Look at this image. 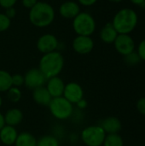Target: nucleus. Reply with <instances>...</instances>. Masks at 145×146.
I'll return each mask as SVG.
<instances>
[{
    "instance_id": "obj_1",
    "label": "nucleus",
    "mask_w": 145,
    "mask_h": 146,
    "mask_svg": "<svg viewBox=\"0 0 145 146\" xmlns=\"http://www.w3.org/2000/svg\"><path fill=\"white\" fill-rule=\"evenodd\" d=\"M55 19L53 7L45 2H38L29 12V20L38 27H45L50 25Z\"/></svg>"
},
{
    "instance_id": "obj_2",
    "label": "nucleus",
    "mask_w": 145,
    "mask_h": 146,
    "mask_svg": "<svg viewBox=\"0 0 145 146\" xmlns=\"http://www.w3.org/2000/svg\"><path fill=\"white\" fill-rule=\"evenodd\" d=\"M64 59L58 51H52L44 54L39 62V70L44 74L46 79L57 76L62 70Z\"/></svg>"
},
{
    "instance_id": "obj_3",
    "label": "nucleus",
    "mask_w": 145,
    "mask_h": 146,
    "mask_svg": "<svg viewBox=\"0 0 145 146\" xmlns=\"http://www.w3.org/2000/svg\"><path fill=\"white\" fill-rule=\"evenodd\" d=\"M138 23V15L132 9H121L114 17L113 26L119 34H128L134 30Z\"/></svg>"
},
{
    "instance_id": "obj_4",
    "label": "nucleus",
    "mask_w": 145,
    "mask_h": 146,
    "mask_svg": "<svg viewBox=\"0 0 145 146\" xmlns=\"http://www.w3.org/2000/svg\"><path fill=\"white\" fill-rule=\"evenodd\" d=\"M73 28L78 35L91 36L96 29V22L91 15L80 12L73 18Z\"/></svg>"
},
{
    "instance_id": "obj_5",
    "label": "nucleus",
    "mask_w": 145,
    "mask_h": 146,
    "mask_svg": "<svg viewBox=\"0 0 145 146\" xmlns=\"http://www.w3.org/2000/svg\"><path fill=\"white\" fill-rule=\"evenodd\" d=\"M51 114L57 119L66 120L69 118L73 113L72 104L65 98H53L49 104Z\"/></svg>"
},
{
    "instance_id": "obj_6",
    "label": "nucleus",
    "mask_w": 145,
    "mask_h": 146,
    "mask_svg": "<svg viewBox=\"0 0 145 146\" xmlns=\"http://www.w3.org/2000/svg\"><path fill=\"white\" fill-rule=\"evenodd\" d=\"M105 132L100 126H91L83 130L81 138L88 146H101L105 139Z\"/></svg>"
},
{
    "instance_id": "obj_7",
    "label": "nucleus",
    "mask_w": 145,
    "mask_h": 146,
    "mask_svg": "<svg viewBox=\"0 0 145 146\" xmlns=\"http://www.w3.org/2000/svg\"><path fill=\"white\" fill-rule=\"evenodd\" d=\"M114 43L116 50L123 56H126L134 51L135 43L129 34H118Z\"/></svg>"
},
{
    "instance_id": "obj_8",
    "label": "nucleus",
    "mask_w": 145,
    "mask_h": 146,
    "mask_svg": "<svg viewBox=\"0 0 145 146\" xmlns=\"http://www.w3.org/2000/svg\"><path fill=\"white\" fill-rule=\"evenodd\" d=\"M46 77L38 68L30 69L24 77V84L29 89H35L43 85L46 81Z\"/></svg>"
},
{
    "instance_id": "obj_9",
    "label": "nucleus",
    "mask_w": 145,
    "mask_h": 146,
    "mask_svg": "<svg viewBox=\"0 0 145 146\" xmlns=\"http://www.w3.org/2000/svg\"><path fill=\"white\" fill-rule=\"evenodd\" d=\"M57 47H58V40L55 35L50 33L42 35L38 39L37 42L38 50L44 54L56 51Z\"/></svg>"
},
{
    "instance_id": "obj_10",
    "label": "nucleus",
    "mask_w": 145,
    "mask_h": 146,
    "mask_svg": "<svg viewBox=\"0 0 145 146\" xmlns=\"http://www.w3.org/2000/svg\"><path fill=\"white\" fill-rule=\"evenodd\" d=\"M94 47V42L90 36L78 35L73 41V49L79 54H88Z\"/></svg>"
},
{
    "instance_id": "obj_11",
    "label": "nucleus",
    "mask_w": 145,
    "mask_h": 146,
    "mask_svg": "<svg viewBox=\"0 0 145 146\" xmlns=\"http://www.w3.org/2000/svg\"><path fill=\"white\" fill-rule=\"evenodd\" d=\"M63 95L64 98L71 104H78L81 99H83V89L77 83H68L65 86Z\"/></svg>"
},
{
    "instance_id": "obj_12",
    "label": "nucleus",
    "mask_w": 145,
    "mask_h": 146,
    "mask_svg": "<svg viewBox=\"0 0 145 146\" xmlns=\"http://www.w3.org/2000/svg\"><path fill=\"white\" fill-rule=\"evenodd\" d=\"M60 15L67 19H73L80 13L79 4L73 1H68L61 4L59 8Z\"/></svg>"
},
{
    "instance_id": "obj_13",
    "label": "nucleus",
    "mask_w": 145,
    "mask_h": 146,
    "mask_svg": "<svg viewBox=\"0 0 145 146\" xmlns=\"http://www.w3.org/2000/svg\"><path fill=\"white\" fill-rule=\"evenodd\" d=\"M46 88L52 98H59L63 95L65 85L62 79L56 76L49 80Z\"/></svg>"
},
{
    "instance_id": "obj_14",
    "label": "nucleus",
    "mask_w": 145,
    "mask_h": 146,
    "mask_svg": "<svg viewBox=\"0 0 145 146\" xmlns=\"http://www.w3.org/2000/svg\"><path fill=\"white\" fill-rule=\"evenodd\" d=\"M32 98L37 104L43 106H49L52 99V97L49 93L47 88L44 86L35 88L32 92Z\"/></svg>"
},
{
    "instance_id": "obj_15",
    "label": "nucleus",
    "mask_w": 145,
    "mask_h": 146,
    "mask_svg": "<svg viewBox=\"0 0 145 146\" xmlns=\"http://www.w3.org/2000/svg\"><path fill=\"white\" fill-rule=\"evenodd\" d=\"M17 136L18 134L15 127L7 125L0 130V140L6 145H11L15 144Z\"/></svg>"
},
{
    "instance_id": "obj_16",
    "label": "nucleus",
    "mask_w": 145,
    "mask_h": 146,
    "mask_svg": "<svg viewBox=\"0 0 145 146\" xmlns=\"http://www.w3.org/2000/svg\"><path fill=\"white\" fill-rule=\"evenodd\" d=\"M105 133L109 134L117 133L121 129V122L116 117H109L103 121L100 126Z\"/></svg>"
},
{
    "instance_id": "obj_17",
    "label": "nucleus",
    "mask_w": 145,
    "mask_h": 146,
    "mask_svg": "<svg viewBox=\"0 0 145 146\" xmlns=\"http://www.w3.org/2000/svg\"><path fill=\"white\" fill-rule=\"evenodd\" d=\"M118 33L114 27L112 23H107L100 32V38L101 39L107 44L114 43L115 38L118 36Z\"/></svg>"
},
{
    "instance_id": "obj_18",
    "label": "nucleus",
    "mask_w": 145,
    "mask_h": 146,
    "mask_svg": "<svg viewBox=\"0 0 145 146\" xmlns=\"http://www.w3.org/2000/svg\"><path fill=\"white\" fill-rule=\"evenodd\" d=\"M4 117V122L8 126L15 127L18 124H20L22 121L23 115L21 111L18 109H12L7 111Z\"/></svg>"
},
{
    "instance_id": "obj_19",
    "label": "nucleus",
    "mask_w": 145,
    "mask_h": 146,
    "mask_svg": "<svg viewBox=\"0 0 145 146\" xmlns=\"http://www.w3.org/2000/svg\"><path fill=\"white\" fill-rule=\"evenodd\" d=\"M15 144V146H36L37 141L31 133L25 132L17 136Z\"/></svg>"
},
{
    "instance_id": "obj_20",
    "label": "nucleus",
    "mask_w": 145,
    "mask_h": 146,
    "mask_svg": "<svg viewBox=\"0 0 145 146\" xmlns=\"http://www.w3.org/2000/svg\"><path fill=\"white\" fill-rule=\"evenodd\" d=\"M12 87V76L4 70H0V92L9 91Z\"/></svg>"
},
{
    "instance_id": "obj_21",
    "label": "nucleus",
    "mask_w": 145,
    "mask_h": 146,
    "mask_svg": "<svg viewBox=\"0 0 145 146\" xmlns=\"http://www.w3.org/2000/svg\"><path fill=\"white\" fill-rule=\"evenodd\" d=\"M104 146H123V140L122 138L118 135L117 133H112L109 134L107 137H105Z\"/></svg>"
},
{
    "instance_id": "obj_22",
    "label": "nucleus",
    "mask_w": 145,
    "mask_h": 146,
    "mask_svg": "<svg viewBox=\"0 0 145 146\" xmlns=\"http://www.w3.org/2000/svg\"><path fill=\"white\" fill-rule=\"evenodd\" d=\"M36 146H59V143L56 138L47 135L40 138Z\"/></svg>"
},
{
    "instance_id": "obj_23",
    "label": "nucleus",
    "mask_w": 145,
    "mask_h": 146,
    "mask_svg": "<svg viewBox=\"0 0 145 146\" xmlns=\"http://www.w3.org/2000/svg\"><path fill=\"white\" fill-rule=\"evenodd\" d=\"M140 61H141V58H140L139 55L138 54V52L133 51V52L125 56V62L129 65H136Z\"/></svg>"
},
{
    "instance_id": "obj_24",
    "label": "nucleus",
    "mask_w": 145,
    "mask_h": 146,
    "mask_svg": "<svg viewBox=\"0 0 145 146\" xmlns=\"http://www.w3.org/2000/svg\"><path fill=\"white\" fill-rule=\"evenodd\" d=\"M8 98L12 102H18L21 98V93L17 87H11L8 91Z\"/></svg>"
},
{
    "instance_id": "obj_25",
    "label": "nucleus",
    "mask_w": 145,
    "mask_h": 146,
    "mask_svg": "<svg viewBox=\"0 0 145 146\" xmlns=\"http://www.w3.org/2000/svg\"><path fill=\"white\" fill-rule=\"evenodd\" d=\"M11 24V20L5 15L0 13V32L6 31Z\"/></svg>"
},
{
    "instance_id": "obj_26",
    "label": "nucleus",
    "mask_w": 145,
    "mask_h": 146,
    "mask_svg": "<svg viewBox=\"0 0 145 146\" xmlns=\"http://www.w3.org/2000/svg\"><path fill=\"white\" fill-rule=\"evenodd\" d=\"M24 83V77L21 74H15L12 76V86L15 87H19Z\"/></svg>"
},
{
    "instance_id": "obj_27",
    "label": "nucleus",
    "mask_w": 145,
    "mask_h": 146,
    "mask_svg": "<svg viewBox=\"0 0 145 146\" xmlns=\"http://www.w3.org/2000/svg\"><path fill=\"white\" fill-rule=\"evenodd\" d=\"M138 54L139 55L141 60L145 61V39H144L138 45Z\"/></svg>"
},
{
    "instance_id": "obj_28",
    "label": "nucleus",
    "mask_w": 145,
    "mask_h": 146,
    "mask_svg": "<svg viewBox=\"0 0 145 146\" xmlns=\"http://www.w3.org/2000/svg\"><path fill=\"white\" fill-rule=\"evenodd\" d=\"M16 2L17 0H0V5L4 9H8L10 7H14Z\"/></svg>"
},
{
    "instance_id": "obj_29",
    "label": "nucleus",
    "mask_w": 145,
    "mask_h": 146,
    "mask_svg": "<svg viewBox=\"0 0 145 146\" xmlns=\"http://www.w3.org/2000/svg\"><path fill=\"white\" fill-rule=\"evenodd\" d=\"M137 107H138V111H139L141 114L145 115V98H141V99L138 100V104H137Z\"/></svg>"
},
{
    "instance_id": "obj_30",
    "label": "nucleus",
    "mask_w": 145,
    "mask_h": 146,
    "mask_svg": "<svg viewBox=\"0 0 145 146\" xmlns=\"http://www.w3.org/2000/svg\"><path fill=\"white\" fill-rule=\"evenodd\" d=\"M37 3L38 0H22V4L26 9H32Z\"/></svg>"
},
{
    "instance_id": "obj_31",
    "label": "nucleus",
    "mask_w": 145,
    "mask_h": 146,
    "mask_svg": "<svg viewBox=\"0 0 145 146\" xmlns=\"http://www.w3.org/2000/svg\"><path fill=\"white\" fill-rule=\"evenodd\" d=\"M15 14H16V10L14 7H10V8H8L6 9V12H5V15L11 20L12 18H14L15 16Z\"/></svg>"
},
{
    "instance_id": "obj_32",
    "label": "nucleus",
    "mask_w": 145,
    "mask_h": 146,
    "mask_svg": "<svg viewBox=\"0 0 145 146\" xmlns=\"http://www.w3.org/2000/svg\"><path fill=\"white\" fill-rule=\"evenodd\" d=\"M78 1L80 4L84 6H91L97 2V0H78Z\"/></svg>"
},
{
    "instance_id": "obj_33",
    "label": "nucleus",
    "mask_w": 145,
    "mask_h": 146,
    "mask_svg": "<svg viewBox=\"0 0 145 146\" xmlns=\"http://www.w3.org/2000/svg\"><path fill=\"white\" fill-rule=\"evenodd\" d=\"M131 2L136 5H144L145 4V0H131Z\"/></svg>"
},
{
    "instance_id": "obj_34",
    "label": "nucleus",
    "mask_w": 145,
    "mask_h": 146,
    "mask_svg": "<svg viewBox=\"0 0 145 146\" xmlns=\"http://www.w3.org/2000/svg\"><path fill=\"white\" fill-rule=\"evenodd\" d=\"M5 125V122H4V117L3 115L0 113V130L4 127Z\"/></svg>"
},
{
    "instance_id": "obj_35",
    "label": "nucleus",
    "mask_w": 145,
    "mask_h": 146,
    "mask_svg": "<svg viewBox=\"0 0 145 146\" xmlns=\"http://www.w3.org/2000/svg\"><path fill=\"white\" fill-rule=\"evenodd\" d=\"M78 104H79V106L80 108H85V105H86V103H85V100L81 99V100L78 103Z\"/></svg>"
},
{
    "instance_id": "obj_36",
    "label": "nucleus",
    "mask_w": 145,
    "mask_h": 146,
    "mask_svg": "<svg viewBox=\"0 0 145 146\" xmlns=\"http://www.w3.org/2000/svg\"><path fill=\"white\" fill-rule=\"evenodd\" d=\"M110 2H114V3H119V2H121L122 0H109Z\"/></svg>"
},
{
    "instance_id": "obj_37",
    "label": "nucleus",
    "mask_w": 145,
    "mask_h": 146,
    "mask_svg": "<svg viewBox=\"0 0 145 146\" xmlns=\"http://www.w3.org/2000/svg\"><path fill=\"white\" fill-rule=\"evenodd\" d=\"M2 104H3V100H2V98H1V97H0V107L2 106Z\"/></svg>"
}]
</instances>
